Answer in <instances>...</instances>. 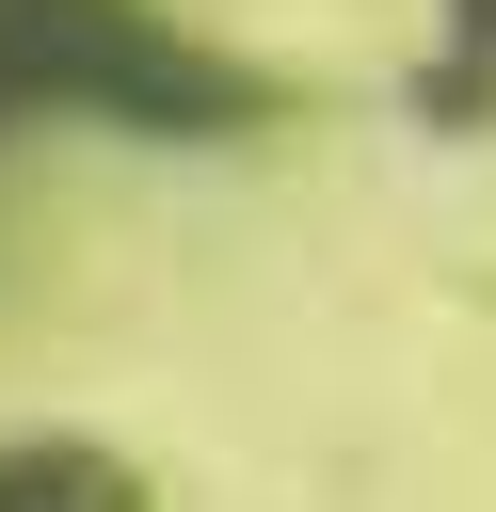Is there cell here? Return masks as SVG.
Returning <instances> with one entry per match:
<instances>
[{"instance_id":"7a4b0ae2","label":"cell","mask_w":496,"mask_h":512,"mask_svg":"<svg viewBox=\"0 0 496 512\" xmlns=\"http://www.w3.org/2000/svg\"><path fill=\"white\" fill-rule=\"evenodd\" d=\"M0 512H160V496H144V464H128V448H96V432L32 416V432H0Z\"/></svg>"},{"instance_id":"6da1fadb","label":"cell","mask_w":496,"mask_h":512,"mask_svg":"<svg viewBox=\"0 0 496 512\" xmlns=\"http://www.w3.org/2000/svg\"><path fill=\"white\" fill-rule=\"evenodd\" d=\"M0 128H272V80L160 0H0Z\"/></svg>"},{"instance_id":"3957f363","label":"cell","mask_w":496,"mask_h":512,"mask_svg":"<svg viewBox=\"0 0 496 512\" xmlns=\"http://www.w3.org/2000/svg\"><path fill=\"white\" fill-rule=\"evenodd\" d=\"M416 112H432V128H480V112H496V0H432Z\"/></svg>"}]
</instances>
